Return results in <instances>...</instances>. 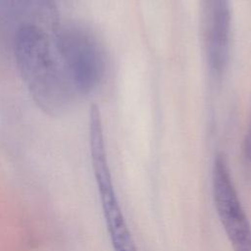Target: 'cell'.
I'll return each mask as SVG.
<instances>
[{
    "mask_svg": "<svg viewBox=\"0 0 251 251\" xmlns=\"http://www.w3.org/2000/svg\"><path fill=\"white\" fill-rule=\"evenodd\" d=\"M13 39L16 64L32 100L46 115H63L76 94L54 42L34 25L18 27Z\"/></svg>",
    "mask_w": 251,
    "mask_h": 251,
    "instance_id": "6da1fadb",
    "label": "cell"
},
{
    "mask_svg": "<svg viewBox=\"0 0 251 251\" xmlns=\"http://www.w3.org/2000/svg\"><path fill=\"white\" fill-rule=\"evenodd\" d=\"M52 35L75 94L93 92L106 71L105 52L99 39L88 27L75 23L59 24Z\"/></svg>",
    "mask_w": 251,
    "mask_h": 251,
    "instance_id": "7a4b0ae2",
    "label": "cell"
},
{
    "mask_svg": "<svg viewBox=\"0 0 251 251\" xmlns=\"http://www.w3.org/2000/svg\"><path fill=\"white\" fill-rule=\"evenodd\" d=\"M88 128L92 165L113 249L114 251H138L114 189L107 161L101 113L95 103H92L89 108Z\"/></svg>",
    "mask_w": 251,
    "mask_h": 251,
    "instance_id": "3957f363",
    "label": "cell"
},
{
    "mask_svg": "<svg viewBox=\"0 0 251 251\" xmlns=\"http://www.w3.org/2000/svg\"><path fill=\"white\" fill-rule=\"evenodd\" d=\"M212 187L218 217L233 251H251V225L223 154L214 161Z\"/></svg>",
    "mask_w": 251,
    "mask_h": 251,
    "instance_id": "277c9868",
    "label": "cell"
},
{
    "mask_svg": "<svg viewBox=\"0 0 251 251\" xmlns=\"http://www.w3.org/2000/svg\"><path fill=\"white\" fill-rule=\"evenodd\" d=\"M199 27L206 67L211 77L220 80L229 60V0H199Z\"/></svg>",
    "mask_w": 251,
    "mask_h": 251,
    "instance_id": "5b68a950",
    "label": "cell"
},
{
    "mask_svg": "<svg viewBox=\"0 0 251 251\" xmlns=\"http://www.w3.org/2000/svg\"><path fill=\"white\" fill-rule=\"evenodd\" d=\"M243 150H244V154L245 157L251 161V119H250V123L247 128V132L246 135L244 137V143H243Z\"/></svg>",
    "mask_w": 251,
    "mask_h": 251,
    "instance_id": "8992f818",
    "label": "cell"
}]
</instances>
